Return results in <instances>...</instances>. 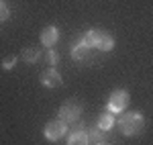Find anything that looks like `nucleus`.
I'll use <instances>...</instances> for the list:
<instances>
[{
  "instance_id": "nucleus-1",
  "label": "nucleus",
  "mask_w": 153,
  "mask_h": 145,
  "mask_svg": "<svg viewBox=\"0 0 153 145\" xmlns=\"http://www.w3.org/2000/svg\"><path fill=\"white\" fill-rule=\"evenodd\" d=\"M117 127L125 137H137L145 129V117H143L139 110H125L118 117Z\"/></svg>"
},
{
  "instance_id": "nucleus-2",
  "label": "nucleus",
  "mask_w": 153,
  "mask_h": 145,
  "mask_svg": "<svg viewBox=\"0 0 153 145\" xmlns=\"http://www.w3.org/2000/svg\"><path fill=\"white\" fill-rule=\"evenodd\" d=\"M82 43L90 49H100V51H112L114 49V37L108 35L102 29H90L82 37Z\"/></svg>"
},
{
  "instance_id": "nucleus-3",
  "label": "nucleus",
  "mask_w": 153,
  "mask_h": 145,
  "mask_svg": "<svg viewBox=\"0 0 153 145\" xmlns=\"http://www.w3.org/2000/svg\"><path fill=\"white\" fill-rule=\"evenodd\" d=\"M131 102V96L127 90H114L110 98H108V104H106V110L108 112H112V115H120V112H125L127 106H129Z\"/></svg>"
},
{
  "instance_id": "nucleus-4",
  "label": "nucleus",
  "mask_w": 153,
  "mask_h": 145,
  "mask_svg": "<svg viewBox=\"0 0 153 145\" xmlns=\"http://www.w3.org/2000/svg\"><path fill=\"white\" fill-rule=\"evenodd\" d=\"M82 117V102L76 100V98H70L65 100L61 106H59V119L65 123H76Z\"/></svg>"
},
{
  "instance_id": "nucleus-5",
  "label": "nucleus",
  "mask_w": 153,
  "mask_h": 145,
  "mask_svg": "<svg viewBox=\"0 0 153 145\" xmlns=\"http://www.w3.org/2000/svg\"><path fill=\"white\" fill-rule=\"evenodd\" d=\"M68 133V123L61 121V119H53V121H49L45 125V129H43V135H45V139L51 141V143H55L59 141L63 135Z\"/></svg>"
},
{
  "instance_id": "nucleus-6",
  "label": "nucleus",
  "mask_w": 153,
  "mask_h": 145,
  "mask_svg": "<svg viewBox=\"0 0 153 145\" xmlns=\"http://www.w3.org/2000/svg\"><path fill=\"white\" fill-rule=\"evenodd\" d=\"M39 82H41V86H45V88H59V86L63 84V78H61V74L55 68H49V70H45V72L39 76Z\"/></svg>"
},
{
  "instance_id": "nucleus-7",
  "label": "nucleus",
  "mask_w": 153,
  "mask_h": 145,
  "mask_svg": "<svg viewBox=\"0 0 153 145\" xmlns=\"http://www.w3.org/2000/svg\"><path fill=\"white\" fill-rule=\"evenodd\" d=\"M59 41V29L55 27V25H49V27H45L43 31H41V43H43V47H55V43Z\"/></svg>"
},
{
  "instance_id": "nucleus-8",
  "label": "nucleus",
  "mask_w": 153,
  "mask_h": 145,
  "mask_svg": "<svg viewBox=\"0 0 153 145\" xmlns=\"http://www.w3.org/2000/svg\"><path fill=\"white\" fill-rule=\"evenodd\" d=\"M68 145H90L88 133L86 129H78V131H71L68 137Z\"/></svg>"
},
{
  "instance_id": "nucleus-9",
  "label": "nucleus",
  "mask_w": 153,
  "mask_h": 145,
  "mask_svg": "<svg viewBox=\"0 0 153 145\" xmlns=\"http://www.w3.org/2000/svg\"><path fill=\"white\" fill-rule=\"evenodd\" d=\"M71 57H74V61H86L90 57V47H86L82 41H78L71 47Z\"/></svg>"
},
{
  "instance_id": "nucleus-10",
  "label": "nucleus",
  "mask_w": 153,
  "mask_h": 145,
  "mask_svg": "<svg viewBox=\"0 0 153 145\" xmlns=\"http://www.w3.org/2000/svg\"><path fill=\"white\" fill-rule=\"evenodd\" d=\"M114 125H117V119H114V115H112V112H108V110L102 112V115L98 117V123H96V127H100L102 131H110Z\"/></svg>"
},
{
  "instance_id": "nucleus-11",
  "label": "nucleus",
  "mask_w": 153,
  "mask_h": 145,
  "mask_svg": "<svg viewBox=\"0 0 153 145\" xmlns=\"http://www.w3.org/2000/svg\"><path fill=\"white\" fill-rule=\"evenodd\" d=\"M41 55H43V53H41V49H37V47H25L23 53H21V57H23L27 63H37Z\"/></svg>"
},
{
  "instance_id": "nucleus-12",
  "label": "nucleus",
  "mask_w": 153,
  "mask_h": 145,
  "mask_svg": "<svg viewBox=\"0 0 153 145\" xmlns=\"http://www.w3.org/2000/svg\"><path fill=\"white\" fill-rule=\"evenodd\" d=\"M86 133H88V139H90V143H100V141H104V133L100 127H92V129H86Z\"/></svg>"
},
{
  "instance_id": "nucleus-13",
  "label": "nucleus",
  "mask_w": 153,
  "mask_h": 145,
  "mask_svg": "<svg viewBox=\"0 0 153 145\" xmlns=\"http://www.w3.org/2000/svg\"><path fill=\"white\" fill-rule=\"evenodd\" d=\"M45 61H47L51 68H55V65H57V61H59V53L55 51V47H51V49H47V51H45Z\"/></svg>"
},
{
  "instance_id": "nucleus-14",
  "label": "nucleus",
  "mask_w": 153,
  "mask_h": 145,
  "mask_svg": "<svg viewBox=\"0 0 153 145\" xmlns=\"http://www.w3.org/2000/svg\"><path fill=\"white\" fill-rule=\"evenodd\" d=\"M8 16H10V8H8V4H6L4 0H0V23L8 21Z\"/></svg>"
},
{
  "instance_id": "nucleus-15",
  "label": "nucleus",
  "mask_w": 153,
  "mask_h": 145,
  "mask_svg": "<svg viewBox=\"0 0 153 145\" xmlns=\"http://www.w3.org/2000/svg\"><path fill=\"white\" fill-rule=\"evenodd\" d=\"M16 59H19V57H14V55L4 57V59H2V68H4V70H12V68L16 65Z\"/></svg>"
},
{
  "instance_id": "nucleus-16",
  "label": "nucleus",
  "mask_w": 153,
  "mask_h": 145,
  "mask_svg": "<svg viewBox=\"0 0 153 145\" xmlns=\"http://www.w3.org/2000/svg\"><path fill=\"white\" fill-rule=\"evenodd\" d=\"M96 145H110V143H108V141L104 139V141H100V143H96Z\"/></svg>"
}]
</instances>
